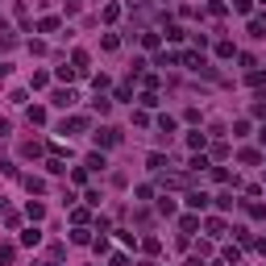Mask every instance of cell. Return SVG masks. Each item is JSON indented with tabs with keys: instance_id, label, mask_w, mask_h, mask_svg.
I'll return each instance as SVG.
<instances>
[{
	"instance_id": "6da1fadb",
	"label": "cell",
	"mask_w": 266,
	"mask_h": 266,
	"mask_svg": "<svg viewBox=\"0 0 266 266\" xmlns=\"http://www.w3.org/2000/svg\"><path fill=\"white\" fill-rule=\"evenodd\" d=\"M92 142H96V150H108V146H117V142H121V133H117L113 125H100V129L92 133Z\"/></svg>"
},
{
	"instance_id": "7a4b0ae2",
	"label": "cell",
	"mask_w": 266,
	"mask_h": 266,
	"mask_svg": "<svg viewBox=\"0 0 266 266\" xmlns=\"http://www.w3.org/2000/svg\"><path fill=\"white\" fill-rule=\"evenodd\" d=\"M75 100H79L75 87H58V92H50V104H54V108H75Z\"/></svg>"
},
{
	"instance_id": "3957f363",
	"label": "cell",
	"mask_w": 266,
	"mask_h": 266,
	"mask_svg": "<svg viewBox=\"0 0 266 266\" xmlns=\"http://www.w3.org/2000/svg\"><path fill=\"white\" fill-rule=\"evenodd\" d=\"M204 233H208V241H220L225 233H229V225H225L220 216H208V220H204Z\"/></svg>"
},
{
	"instance_id": "277c9868",
	"label": "cell",
	"mask_w": 266,
	"mask_h": 266,
	"mask_svg": "<svg viewBox=\"0 0 266 266\" xmlns=\"http://www.w3.org/2000/svg\"><path fill=\"white\" fill-rule=\"evenodd\" d=\"M208 199H212L208 191H187V208H191V212H204V208H208Z\"/></svg>"
},
{
	"instance_id": "5b68a950",
	"label": "cell",
	"mask_w": 266,
	"mask_h": 266,
	"mask_svg": "<svg viewBox=\"0 0 266 266\" xmlns=\"http://www.w3.org/2000/svg\"><path fill=\"white\" fill-rule=\"evenodd\" d=\"M83 129H87V117H66L58 133H66V138H71V133H83Z\"/></svg>"
},
{
	"instance_id": "8992f818",
	"label": "cell",
	"mask_w": 266,
	"mask_h": 266,
	"mask_svg": "<svg viewBox=\"0 0 266 266\" xmlns=\"http://www.w3.org/2000/svg\"><path fill=\"white\" fill-rule=\"evenodd\" d=\"M208 166H212V162H208L204 154H195V158L187 162V175H204V171H208Z\"/></svg>"
},
{
	"instance_id": "52a82bcc",
	"label": "cell",
	"mask_w": 266,
	"mask_h": 266,
	"mask_svg": "<svg viewBox=\"0 0 266 266\" xmlns=\"http://www.w3.org/2000/svg\"><path fill=\"white\" fill-rule=\"evenodd\" d=\"M25 216H29V220H42V216H46V204H42V199H29V204H25Z\"/></svg>"
},
{
	"instance_id": "ba28073f",
	"label": "cell",
	"mask_w": 266,
	"mask_h": 266,
	"mask_svg": "<svg viewBox=\"0 0 266 266\" xmlns=\"http://www.w3.org/2000/svg\"><path fill=\"white\" fill-rule=\"evenodd\" d=\"M71 241H75V246H92V229H87V225H75Z\"/></svg>"
},
{
	"instance_id": "9c48e42d",
	"label": "cell",
	"mask_w": 266,
	"mask_h": 266,
	"mask_svg": "<svg viewBox=\"0 0 266 266\" xmlns=\"http://www.w3.org/2000/svg\"><path fill=\"white\" fill-rule=\"evenodd\" d=\"M87 62H92V58H87V50H75V54H71V66H75L79 75H87Z\"/></svg>"
},
{
	"instance_id": "30bf717a",
	"label": "cell",
	"mask_w": 266,
	"mask_h": 266,
	"mask_svg": "<svg viewBox=\"0 0 266 266\" xmlns=\"http://www.w3.org/2000/svg\"><path fill=\"white\" fill-rule=\"evenodd\" d=\"M92 108H96L100 117H108V113H113V100H108V96H100V92H96V100H92Z\"/></svg>"
},
{
	"instance_id": "8fae6325",
	"label": "cell",
	"mask_w": 266,
	"mask_h": 266,
	"mask_svg": "<svg viewBox=\"0 0 266 266\" xmlns=\"http://www.w3.org/2000/svg\"><path fill=\"white\" fill-rule=\"evenodd\" d=\"M195 229H199V216H195V212L179 216V233H195Z\"/></svg>"
},
{
	"instance_id": "7c38bea8",
	"label": "cell",
	"mask_w": 266,
	"mask_h": 266,
	"mask_svg": "<svg viewBox=\"0 0 266 266\" xmlns=\"http://www.w3.org/2000/svg\"><path fill=\"white\" fill-rule=\"evenodd\" d=\"M13 258H17V246L13 241H0V266H9Z\"/></svg>"
},
{
	"instance_id": "4fadbf2b",
	"label": "cell",
	"mask_w": 266,
	"mask_h": 266,
	"mask_svg": "<svg viewBox=\"0 0 266 266\" xmlns=\"http://www.w3.org/2000/svg\"><path fill=\"white\" fill-rule=\"evenodd\" d=\"M25 121H29V125H42V121H46V108H42V104H33V108H25Z\"/></svg>"
},
{
	"instance_id": "5bb4252c",
	"label": "cell",
	"mask_w": 266,
	"mask_h": 266,
	"mask_svg": "<svg viewBox=\"0 0 266 266\" xmlns=\"http://www.w3.org/2000/svg\"><path fill=\"white\" fill-rule=\"evenodd\" d=\"M187 146H191V150H204V146H208V133H199V129L187 133Z\"/></svg>"
},
{
	"instance_id": "9a60e30c",
	"label": "cell",
	"mask_w": 266,
	"mask_h": 266,
	"mask_svg": "<svg viewBox=\"0 0 266 266\" xmlns=\"http://www.w3.org/2000/svg\"><path fill=\"white\" fill-rule=\"evenodd\" d=\"M212 199H216V208H220V212H229L233 204H237V199H233V191H220V195H212Z\"/></svg>"
},
{
	"instance_id": "2e32d148",
	"label": "cell",
	"mask_w": 266,
	"mask_h": 266,
	"mask_svg": "<svg viewBox=\"0 0 266 266\" xmlns=\"http://www.w3.org/2000/svg\"><path fill=\"white\" fill-rule=\"evenodd\" d=\"M183 38H187L183 25H166V42H183Z\"/></svg>"
},
{
	"instance_id": "e0dca14e",
	"label": "cell",
	"mask_w": 266,
	"mask_h": 266,
	"mask_svg": "<svg viewBox=\"0 0 266 266\" xmlns=\"http://www.w3.org/2000/svg\"><path fill=\"white\" fill-rule=\"evenodd\" d=\"M21 246H42V233L38 229H25L21 233Z\"/></svg>"
},
{
	"instance_id": "ac0fdd59",
	"label": "cell",
	"mask_w": 266,
	"mask_h": 266,
	"mask_svg": "<svg viewBox=\"0 0 266 266\" xmlns=\"http://www.w3.org/2000/svg\"><path fill=\"white\" fill-rule=\"evenodd\" d=\"M104 166H108V162H104V154H100V150L87 154V171H104Z\"/></svg>"
},
{
	"instance_id": "d6986e66",
	"label": "cell",
	"mask_w": 266,
	"mask_h": 266,
	"mask_svg": "<svg viewBox=\"0 0 266 266\" xmlns=\"http://www.w3.org/2000/svg\"><path fill=\"white\" fill-rule=\"evenodd\" d=\"M46 83H50V75H46V71H33V79H29V87H33V92H42Z\"/></svg>"
},
{
	"instance_id": "ffe728a7",
	"label": "cell",
	"mask_w": 266,
	"mask_h": 266,
	"mask_svg": "<svg viewBox=\"0 0 266 266\" xmlns=\"http://www.w3.org/2000/svg\"><path fill=\"white\" fill-rule=\"evenodd\" d=\"M46 171H50V175H62L66 166H62V158H58V154H50V158H46Z\"/></svg>"
},
{
	"instance_id": "44dd1931",
	"label": "cell",
	"mask_w": 266,
	"mask_h": 266,
	"mask_svg": "<svg viewBox=\"0 0 266 266\" xmlns=\"http://www.w3.org/2000/svg\"><path fill=\"white\" fill-rule=\"evenodd\" d=\"M142 108H158V92H154V87L142 92Z\"/></svg>"
},
{
	"instance_id": "7402d4cb",
	"label": "cell",
	"mask_w": 266,
	"mask_h": 266,
	"mask_svg": "<svg viewBox=\"0 0 266 266\" xmlns=\"http://www.w3.org/2000/svg\"><path fill=\"white\" fill-rule=\"evenodd\" d=\"M158 212H162V216H175V199L162 195V199H158Z\"/></svg>"
},
{
	"instance_id": "603a6c76",
	"label": "cell",
	"mask_w": 266,
	"mask_h": 266,
	"mask_svg": "<svg viewBox=\"0 0 266 266\" xmlns=\"http://www.w3.org/2000/svg\"><path fill=\"white\" fill-rule=\"evenodd\" d=\"M233 54H237V50H233V42L220 38V42H216V58H233Z\"/></svg>"
},
{
	"instance_id": "cb8c5ba5",
	"label": "cell",
	"mask_w": 266,
	"mask_h": 266,
	"mask_svg": "<svg viewBox=\"0 0 266 266\" xmlns=\"http://www.w3.org/2000/svg\"><path fill=\"white\" fill-rule=\"evenodd\" d=\"M58 25H62V21H58V17H42V21H38V29H42V33H54V29H58Z\"/></svg>"
},
{
	"instance_id": "d4e9b609",
	"label": "cell",
	"mask_w": 266,
	"mask_h": 266,
	"mask_svg": "<svg viewBox=\"0 0 266 266\" xmlns=\"http://www.w3.org/2000/svg\"><path fill=\"white\" fill-rule=\"evenodd\" d=\"M100 46H104V50H121V38H117V33H104V38H100Z\"/></svg>"
},
{
	"instance_id": "484cf974",
	"label": "cell",
	"mask_w": 266,
	"mask_h": 266,
	"mask_svg": "<svg viewBox=\"0 0 266 266\" xmlns=\"http://www.w3.org/2000/svg\"><path fill=\"white\" fill-rule=\"evenodd\" d=\"M175 62H179L175 50H162V54H158V66H175Z\"/></svg>"
},
{
	"instance_id": "4316f807",
	"label": "cell",
	"mask_w": 266,
	"mask_h": 266,
	"mask_svg": "<svg viewBox=\"0 0 266 266\" xmlns=\"http://www.w3.org/2000/svg\"><path fill=\"white\" fill-rule=\"evenodd\" d=\"M146 166H150V171H166V158H162V154H150Z\"/></svg>"
},
{
	"instance_id": "83f0119b",
	"label": "cell",
	"mask_w": 266,
	"mask_h": 266,
	"mask_svg": "<svg viewBox=\"0 0 266 266\" xmlns=\"http://www.w3.org/2000/svg\"><path fill=\"white\" fill-rule=\"evenodd\" d=\"M208 175H212V179H216V183H229V179H233V175H229V171H225V166H208Z\"/></svg>"
},
{
	"instance_id": "f1b7e54d",
	"label": "cell",
	"mask_w": 266,
	"mask_h": 266,
	"mask_svg": "<svg viewBox=\"0 0 266 266\" xmlns=\"http://www.w3.org/2000/svg\"><path fill=\"white\" fill-rule=\"evenodd\" d=\"M54 75H58V79H62V83H71V79H75V75H79V71H75V66H58V71H54Z\"/></svg>"
},
{
	"instance_id": "f546056e",
	"label": "cell",
	"mask_w": 266,
	"mask_h": 266,
	"mask_svg": "<svg viewBox=\"0 0 266 266\" xmlns=\"http://www.w3.org/2000/svg\"><path fill=\"white\" fill-rule=\"evenodd\" d=\"M158 129L166 133V138H171V133H175V117H158Z\"/></svg>"
},
{
	"instance_id": "4dcf8cb0",
	"label": "cell",
	"mask_w": 266,
	"mask_h": 266,
	"mask_svg": "<svg viewBox=\"0 0 266 266\" xmlns=\"http://www.w3.org/2000/svg\"><path fill=\"white\" fill-rule=\"evenodd\" d=\"M117 17H121V5H104V21H108V25H113V21H117Z\"/></svg>"
},
{
	"instance_id": "1f68e13d",
	"label": "cell",
	"mask_w": 266,
	"mask_h": 266,
	"mask_svg": "<svg viewBox=\"0 0 266 266\" xmlns=\"http://www.w3.org/2000/svg\"><path fill=\"white\" fill-rule=\"evenodd\" d=\"M142 250H146V254H158V250H162V241H158V237H146V241H142Z\"/></svg>"
},
{
	"instance_id": "d6a6232c",
	"label": "cell",
	"mask_w": 266,
	"mask_h": 266,
	"mask_svg": "<svg viewBox=\"0 0 266 266\" xmlns=\"http://www.w3.org/2000/svg\"><path fill=\"white\" fill-rule=\"evenodd\" d=\"M250 133V121H233V138H246Z\"/></svg>"
},
{
	"instance_id": "836d02e7",
	"label": "cell",
	"mask_w": 266,
	"mask_h": 266,
	"mask_svg": "<svg viewBox=\"0 0 266 266\" xmlns=\"http://www.w3.org/2000/svg\"><path fill=\"white\" fill-rule=\"evenodd\" d=\"M142 46L146 50H158V33H142Z\"/></svg>"
},
{
	"instance_id": "e575fe53",
	"label": "cell",
	"mask_w": 266,
	"mask_h": 266,
	"mask_svg": "<svg viewBox=\"0 0 266 266\" xmlns=\"http://www.w3.org/2000/svg\"><path fill=\"white\" fill-rule=\"evenodd\" d=\"M25 187H29V191H46V183H42V179H33V175H25Z\"/></svg>"
},
{
	"instance_id": "d590c367",
	"label": "cell",
	"mask_w": 266,
	"mask_h": 266,
	"mask_svg": "<svg viewBox=\"0 0 266 266\" xmlns=\"http://www.w3.org/2000/svg\"><path fill=\"white\" fill-rule=\"evenodd\" d=\"M129 96H133V83H121V87H117V96H113V100H129Z\"/></svg>"
},
{
	"instance_id": "8d00e7d4",
	"label": "cell",
	"mask_w": 266,
	"mask_h": 266,
	"mask_svg": "<svg viewBox=\"0 0 266 266\" xmlns=\"http://www.w3.org/2000/svg\"><path fill=\"white\" fill-rule=\"evenodd\" d=\"M241 162H250V166H254V162H262V154H258V150H241Z\"/></svg>"
},
{
	"instance_id": "74e56055",
	"label": "cell",
	"mask_w": 266,
	"mask_h": 266,
	"mask_svg": "<svg viewBox=\"0 0 266 266\" xmlns=\"http://www.w3.org/2000/svg\"><path fill=\"white\" fill-rule=\"evenodd\" d=\"M233 9H237V13H250L254 5H250V0H233Z\"/></svg>"
},
{
	"instance_id": "f35d334b",
	"label": "cell",
	"mask_w": 266,
	"mask_h": 266,
	"mask_svg": "<svg viewBox=\"0 0 266 266\" xmlns=\"http://www.w3.org/2000/svg\"><path fill=\"white\" fill-rule=\"evenodd\" d=\"M254 117H266V100H254Z\"/></svg>"
},
{
	"instance_id": "ab89813d",
	"label": "cell",
	"mask_w": 266,
	"mask_h": 266,
	"mask_svg": "<svg viewBox=\"0 0 266 266\" xmlns=\"http://www.w3.org/2000/svg\"><path fill=\"white\" fill-rule=\"evenodd\" d=\"M9 133H13V125H9V121H0V138H9Z\"/></svg>"
},
{
	"instance_id": "60d3db41",
	"label": "cell",
	"mask_w": 266,
	"mask_h": 266,
	"mask_svg": "<svg viewBox=\"0 0 266 266\" xmlns=\"http://www.w3.org/2000/svg\"><path fill=\"white\" fill-rule=\"evenodd\" d=\"M5 75H9V62H5V58H0V79H5Z\"/></svg>"
},
{
	"instance_id": "b9f144b4",
	"label": "cell",
	"mask_w": 266,
	"mask_h": 266,
	"mask_svg": "<svg viewBox=\"0 0 266 266\" xmlns=\"http://www.w3.org/2000/svg\"><path fill=\"white\" fill-rule=\"evenodd\" d=\"M187 266H208V262H204V258H191V262H187Z\"/></svg>"
},
{
	"instance_id": "7bdbcfd3",
	"label": "cell",
	"mask_w": 266,
	"mask_h": 266,
	"mask_svg": "<svg viewBox=\"0 0 266 266\" xmlns=\"http://www.w3.org/2000/svg\"><path fill=\"white\" fill-rule=\"evenodd\" d=\"M258 138H262V146H266V125H262V129H258Z\"/></svg>"
},
{
	"instance_id": "ee69618b",
	"label": "cell",
	"mask_w": 266,
	"mask_h": 266,
	"mask_svg": "<svg viewBox=\"0 0 266 266\" xmlns=\"http://www.w3.org/2000/svg\"><path fill=\"white\" fill-rule=\"evenodd\" d=\"M42 266H58V262H42Z\"/></svg>"
},
{
	"instance_id": "f6af8a7d",
	"label": "cell",
	"mask_w": 266,
	"mask_h": 266,
	"mask_svg": "<svg viewBox=\"0 0 266 266\" xmlns=\"http://www.w3.org/2000/svg\"><path fill=\"white\" fill-rule=\"evenodd\" d=\"M258 100H266V92H262V96H258Z\"/></svg>"
}]
</instances>
